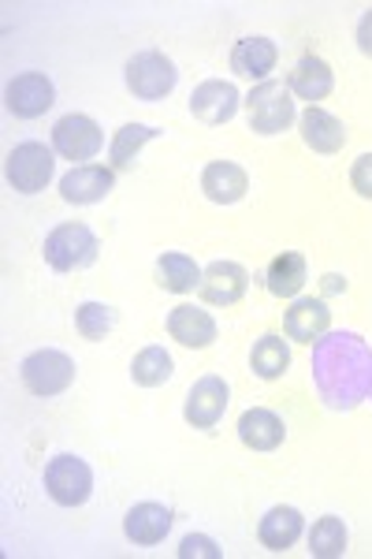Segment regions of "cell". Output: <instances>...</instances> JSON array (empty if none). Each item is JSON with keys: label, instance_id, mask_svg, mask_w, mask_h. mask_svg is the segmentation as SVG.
<instances>
[{"label": "cell", "instance_id": "obj_1", "mask_svg": "<svg viewBox=\"0 0 372 559\" xmlns=\"http://www.w3.org/2000/svg\"><path fill=\"white\" fill-rule=\"evenodd\" d=\"M313 388L328 411H353L372 395V347L358 332H324L313 344Z\"/></svg>", "mask_w": 372, "mask_h": 559}, {"label": "cell", "instance_id": "obj_2", "mask_svg": "<svg viewBox=\"0 0 372 559\" xmlns=\"http://www.w3.org/2000/svg\"><path fill=\"white\" fill-rule=\"evenodd\" d=\"M97 250H101V242H97L94 231L79 221H68L45 236L41 254H45V265H49L52 273H79V269L94 265Z\"/></svg>", "mask_w": 372, "mask_h": 559}, {"label": "cell", "instance_id": "obj_3", "mask_svg": "<svg viewBox=\"0 0 372 559\" xmlns=\"http://www.w3.org/2000/svg\"><path fill=\"white\" fill-rule=\"evenodd\" d=\"M247 105V120L250 131L257 134H284L290 123H295V102H290V86L279 83V79H265L242 97Z\"/></svg>", "mask_w": 372, "mask_h": 559}, {"label": "cell", "instance_id": "obj_4", "mask_svg": "<svg viewBox=\"0 0 372 559\" xmlns=\"http://www.w3.org/2000/svg\"><path fill=\"white\" fill-rule=\"evenodd\" d=\"M123 79H127V90H131L139 102H165L179 83V71L171 64V57H165L160 49H142L127 60Z\"/></svg>", "mask_w": 372, "mask_h": 559}, {"label": "cell", "instance_id": "obj_5", "mask_svg": "<svg viewBox=\"0 0 372 559\" xmlns=\"http://www.w3.org/2000/svg\"><path fill=\"white\" fill-rule=\"evenodd\" d=\"M20 377H23V388L38 400H52V395L68 392L75 384V358L63 355L57 347H41L34 355L23 358L20 366Z\"/></svg>", "mask_w": 372, "mask_h": 559}, {"label": "cell", "instance_id": "obj_6", "mask_svg": "<svg viewBox=\"0 0 372 559\" xmlns=\"http://www.w3.org/2000/svg\"><path fill=\"white\" fill-rule=\"evenodd\" d=\"M45 492L60 508H83L94 496V471L79 455H57L45 466Z\"/></svg>", "mask_w": 372, "mask_h": 559}, {"label": "cell", "instance_id": "obj_7", "mask_svg": "<svg viewBox=\"0 0 372 559\" xmlns=\"http://www.w3.org/2000/svg\"><path fill=\"white\" fill-rule=\"evenodd\" d=\"M52 173H57V160H52V150L45 142H20V146L8 153L4 176L12 183V191L41 194L52 183Z\"/></svg>", "mask_w": 372, "mask_h": 559}, {"label": "cell", "instance_id": "obj_8", "mask_svg": "<svg viewBox=\"0 0 372 559\" xmlns=\"http://www.w3.org/2000/svg\"><path fill=\"white\" fill-rule=\"evenodd\" d=\"M105 146V134L97 128V120H89L83 112H71L57 120V128H52V153H60L63 160H79V165H86V160H94L97 153Z\"/></svg>", "mask_w": 372, "mask_h": 559}, {"label": "cell", "instance_id": "obj_9", "mask_svg": "<svg viewBox=\"0 0 372 559\" xmlns=\"http://www.w3.org/2000/svg\"><path fill=\"white\" fill-rule=\"evenodd\" d=\"M4 102L8 112L20 116V120H38L57 105V86H52V79L45 71H23V75H15L8 83Z\"/></svg>", "mask_w": 372, "mask_h": 559}, {"label": "cell", "instance_id": "obj_10", "mask_svg": "<svg viewBox=\"0 0 372 559\" xmlns=\"http://www.w3.org/2000/svg\"><path fill=\"white\" fill-rule=\"evenodd\" d=\"M228 400H231L228 381L216 377V373H208V377H202V381L190 384L187 403H183V418L194 429H216L224 418V411H228Z\"/></svg>", "mask_w": 372, "mask_h": 559}, {"label": "cell", "instance_id": "obj_11", "mask_svg": "<svg viewBox=\"0 0 372 559\" xmlns=\"http://www.w3.org/2000/svg\"><path fill=\"white\" fill-rule=\"evenodd\" d=\"M239 105H242L239 86L224 83V79H205V83L190 94V116L208 123V128H220V123H228L231 116L239 112Z\"/></svg>", "mask_w": 372, "mask_h": 559}, {"label": "cell", "instance_id": "obj_12", "mask_svg": "<svg viewBox=\"0 0 372 559\" xmlns=\"http://www.w3.org/2000/svg\"><path fill=\"white\" fill-rule=\"evenodd\" d=\"M247 292H250V273L239 261H213L208 269H202L197 295L208 306H235Z\"/></svg>", "mask_w": 372, "mask_h": 559}, {"label": "cell", "instance_id": "obj_13", "mask_svg": "<svg viewBox=\"0 0 372 559\" xmlns=\"http://www.w3.org/2000/svg\"><path fill=\"white\" fill-rule=\"evenodd\" d=\"M116 173L105 165H75L60 179V198L68 205H97L112 194Z\"/></svg>", "mask_w": 372, "mask_h": 559}, {"label": "cell", "instance_id": "obj_14", "mask_svg": "<svg viewBox=\"0 0 372 559\" xmlns=\"http://www.w3.org/2000/svg\"><path fill=\"white\" fill-rule=\"evenodd\" d=\"M328 329H332V310L324 299H295L290 302V310L284 313L287 340H298V344L313 347Z\"/></svg>", "mask_w": 372, "mask_h": 559}, {"label": "cell", "instance_id": "obj_15", "mask_svg": "<svg viewBox=\"0 0 372 559\" xmlns=\"http://www.w3.org/2000/svg\"><path fill=\"white\" fill-rule=\"evenodd\" d=\"M202 191L208 202L235 205L247 198L250 176H247V168H239L235 160H213V165H205V173H202Z\"/></svg>", "mask_w": 372, "mask_h": 559}, {"label": "cell", "instance_id": "obj_16", "mask_svg": "<svg viewBox=\"0 0 372 559\" xmlns=\"http://www.w3.org/2000/svg\"><path fill=\"white\" fill-rule=\"evenodd\" d=\"M123 534L127 540H134V545H142V548L160 545V540L171 534V511L165 503H134L123 519Z\"/></svg>", "mask_w": 372, "mask_h": 559}, {"label": "cell", "instance_id": "obj_17", "mask_svg": "<svg viewBox=\"0 0 372 559\" xmlns=\"http://www.w3.org/2000/svg\"><path fill=\"white\" fill-rule=\"evenodd\" d=\"M298 128H302V142L313 153H339L347 146V128H343V120L316 105H310L298 116Z\"/></svg>", "mask_w": 372, "mask_h": 559}, {"label": "cell", "instance_id": "obj_18", "mask_svg": "<svg viewBox=\"0 0 372 559\" xmlns=\"http://www.w3.org/2000/svg\"><path fill=\"white\" fill-rule=\"evenodd\" d=\"M287 86H290V94H295V97H302V102L313 105V102H324V97H328L332 90H335V75H332L328 60L305 52V57L298 60L295 68H290Z\"/></svg>", "mask_w": 372, "mask_h": 559}, {"label": "cell", "instance_id": "obj_19", "mask_svg": "<svg viewBox=\"0 0 372 559\" xmlns=\"http://www.w3.org/2000/svg\"><path fill=\"white\" fill-rule=\"evenodd\" d=\"M284 437H287V426L276 411L250 407L239 418V440L250 452H276V448L284 444Z\"/></svg>", "mask_w": 372, "mask_h": 559}, {"label": "cell", "instance_id": "obj_20", "mask_svg": "<svg viewBox=\"0 0 372 559\" xmlns=\"http://www.w3.org/2000/svg\"><path fill=\"white\" fill-rule=\"evenodd\" d=\"M302 534H305L302 511L287 508V503L265 511V519H261V526H257V537H261V545H265L268 552H287V548L298 545V537H302Z\"/></svg>", "mask_w": 372, "mask_h": 559}, {"label": "cell", "instance_id": "obj_21", "mask_svg": "<svg viewBox=\"0 0 372 559\" xmlns=\"http://www.w3.org/2000/svg\"><path fill=\"white\" fill-rule=\"evenodd\" d=\"M168 336L183 347L202 350L216 340V321L205 310H197V306H176L168 313Z\"/></svg>", "mask_w": 372, "mask_h": 559}, {"label": "cell", "instance_id": "obj_22", "mask_svg": "<svg viewBox=\"0 0 372 559\" xmlns=\"http://www.w3.org/2000/svg\"><path fill=\"white\" fill-rule=\"evenodd\" d=\"M276 60H279V49L272 38H242V41H235V49H231V71L242 79H261V83H265L268 71H276Z\"/></svg>", "mask_w": 372, "mask_h": 559}, {"label": "cell", "instance_id": "obj_23", "mask_svg": "<svg viewBox=\"0 0 372 559\" xmlns=\"http://www.w3.org/2000/svg\"><path fill=\"white\" fill-rule=\"evenodd\" d=\"M305 276H310L305 258L298 254V250H284V254H276L268 261L265 287H268V295H276V299H295V295L305 287Z\"/></svg>", "mask_w": 372, "mask_h": 559}, {"label": "cell", "instance_id": "obj_24", "mask_svg": "<svg viewBox=\"0 0 372 559\" xmlns=\"http://www.w3.org/2000/svg\"><path fill=\"white\" fill-rule=\"evenodd\" d=\"M157 284L171 295H190L202 284V269L183 250H168V254L157 258Z\"/></svg>", "mask_w": 372, "mask_h": 559}, {"label": "cell", "instance_id": "obj_25", "mask_svg": "<svg viewBox=\"0 0 372 559\" xmlns=\"http://www.w3.org/2000/svg\"><path fill=\"white\" fill-rule=\"evenodd\" d=\"M250 366H253V373H257L261 381H279V377L287 373V366H290L287 340L276 336V332L261 336L257 344H253V350H250Z\"/></svg>", "mask_w": 372, "mask_h": 559}, {"label": "cell", "instance_id": "obj_26", "mask_svg": "<svg viewBox=\"0 0 372 559\" xmlns=\"http://www.w3.org/2000/svg\"><path fill=\"white\" fill-rule=\"evenodd\" d=\"M157 128H149V123H127V128L116 131L112 146H108V160H112V173H127V168H134V160H139V153L145 142L157 139Z\"/></svg>", "mask_w": 372, "mask_h": 559}, {"label": "cell", "instance_id": "obj_27", "mask_svg": "<svg viewBox=\"0 0 372 559\" xmlns=\"http://www.w3.org/2000/svg\"><path fill=\"white\" fill-rule=\"evenodd\" d=\"M171 373H176V362H171V355L165 347H145L134 355V362H131V381L134 384H142V388H157V384H165L171 381Z\"/></svg>", "mask_w": 372, "mask_h": 559}, {"label": "cell", "instance_id": "obj_28", "mask_svg": "<svg viewBox=\"0 0 372 559\" xmlns=\"http://www.w3.org/2000/svg\"><path fill=\"white\" fill-rule=\"evenodd\" d=\"M310 552L316 559H339L347 552V526H343V519L335 515H324L313 522L310 530Z\"/></svg>", "mask_w": 372, "mask_h": 559}, {"label": "cell", "instance_id": "obj_29", "mask_svg": "<svg viewBox=\"0 0 372 559\" xmlns=\"http://www.w3.org/2000/svg\"><path fill=\"white\" fill-rule=\"evenodd\" d=\"M75 329L83 340H105L116 329V310L105 302H83L75 310Z\"/></svg>", "mask_w": 372, "mask_h": 559}, {"label": "cell", "instance_id": "obj_30", "mask_svg": "<svg viewBox=\"0 0 372 559\" xmlns=\"http://www.w3.org/2000/svg\"><path fill=\"white\" fill-rule=\"evenodd\" d=\"M179 559H220V548H216L213 537L205 534H190L179 545Z\"/></svg>", "mask_w": 372, "mask_h": 559}, {"label": "cell", "instance_id": "obj_31", "mask_svg": "<svg viewBox=\"0 0 372 559\" xmlns=\"http://www.w3.org/2000/svg\"><path fill=\"white\" fill-rule=\"evenodd\" d=\"M350 183H353V191H358L361 198H369V202H372V153H361V157L353 160Z\"/></svg>", "mask_w": 372, "mask_h": 559}, {"label": "cell", "instance_id": "obj_32", "mask_svg": "<svg viewBox=\"0 0 372 559\" xmlns=\"http://www.w3.org/2000/svg\"><path fill=\"white\" fill-rule=\"evenodd\" d=\"M358 49L372 60V8L358 20Z\"/></svg>", "mask_w": 372, "mask_h": 559}, {"label": "cell", "instance_id": "obj_33", "mask_svg": "<svg viewBox=\"0 0 372 559\" xmlns=\"http://www.w3.org/2000/svg\"><path fill=\"white\" fill-rule=\"evenodd\" d=\"M324 292H328V295L347 292V280H343V276H324Z\"/></svg>", "mask_w": 372, "mask_h": 559}]
</instances>
